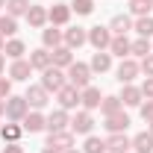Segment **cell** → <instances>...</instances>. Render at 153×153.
Here are the masks:
<instances>
[{
	"mask_svg": "<svg viewBox=\"0 0 153 153\" xmlns=\"http://www.w3.org/2000/svg\"><path fill=\"white\" fill-rule=\"evenodd\" d=\"M109 133H127V127H130V115L124 112H115V115H106V124H103Z\"/></svg>",
	"mask_w": 153,
	"mask_h": 153,
	"instance_id": "cell-15",
	"label": "cell"
},
{
	"mask_svg": "<svg viewBox=\"0 0 153 153\" xmlns=\"http://www.w3.org/2000/svg\"><path fill=\"white\" fill-rule=\"evenodd\" d=\"M27 112H30V103H27V97H6V118L9 121H24L27 118Z\"/></svg>",
	"mask_w": 153,
	"mask_h": 153,
	"instance_id": "cell-3",
	"label": "cell"
},
{
	"mask_svg": "<svg viewBox=\"0 0 153 153\" xmlns=\"http://www.w3.org/2000/svg\"><path fill=\"white\" fill-rule=\"evenodd\" d=\"M0 9H6V0H0Z\"/></svg>",
	"mask_w": 153,
	"mask_h": 153,
	"instance_id": "cell-47",
	"label": "cell"
},
{
	"mask_svg": "<svg viewBox=\"0 0 153 153\" xmlns=\"http://www.w3.org/2000/svg\"><path fill=\"white\" fill-rule=\"evenodd\" d=\"M3 71H6V59H3V53H0V76H3Z\"/></svg>",
	"mask_w": 153,
	"mask_h": 153,
	"instance_id": "cell-42",
	"label": "cell"
},
{
	"mask_svg": "<svg viewBox=\"0 0 153 153\" xmlns=\"http://www.w3.org/2000/svg\"><path fill=\"white\" fill-rule=\"evenodd\" d=\"M30 65H33V71H44V68H50L53 65V59H50V50L47 47H38L30 53Z\"/></svg>",
	"mask_w": 153,
	"mask_h": 153,
	"instance_id": "cell-22",
	"label": "cell"
},
{
	"mask_svg": "<svg viewBox=\"0 0 153 153\" xmlns=\"http://www.w3.org/2000/svg\"><path fill=\"white\" fill-rule=\"evenodd\" d=\"M18 33V18H12V15H0V36H15Z\"/></svg>",
	"mask_w": 153,
	"mask_h": 153,
	"instance_id": "cell-33",
	"label": "cell"
},
{
	"mask_svg": "<svg viewBox=\"0 0 153 153\" xmlns=\"http://www.w3.org/2000/svg\"><path fill=\"white\" fill-rule=\"evenodd\" d=\"M133 30H135L141 38H150V36H153V18H150V15H144V18H135Z\"/></svg>",
	"mask_w": 153,
	"mask_h": 153,
	"instance_id": "cell-32",
	"label": "cell"
},
{
	"mask_svg": "<svg viewBox=\"0 0 153 153\" xmlns=\"http://www.w3.org/2000/svg\"><path fill=\"white\" fill-rule=\"evenodd\" d=\"M30 74H33V65H30V59H12V65H9V79H18V82H24V79H30Z\"/></svg>",
	"mask_w": 153,
	"mask_h": 153,
	"instance_id": "cell-13",
	"label": "cell"
},
{
	"mask_svg": "<svg viewBox=\"0 0 153 153\" xmlns=\"http://www.w3.org/2000/svg\"><path fill=\"white\" fill-rule=\"evenodd\" d=\"M133 153H153V133L150 130H144V133L133 135Z\"/></svg>",
	"mask_w": 153,
	"mask_h": 153,
	"instance_id": "cell-23",
	"label": "cell"
},
{
	"mask_svg": "<svg viewBox=\"0 0 153 153\" xmlns=\"http://www.w3.org/2000/svg\"><path fill=\"white\" fill-rule=\"evenodd\" d=\"M30 0H6V15H12V18H21V15H27L30 12Z\"/></svg>",
	"mask_w": 153,
	"mask_h": 153,
	"instance_id": "cell-30",
	"label": "cell"
},
{
	"mask_svg": "<svg viewBox=\"0 0 153 153\" xmlns=\"http://www.w3.org/2000/svg\"><path fill=\"white\" fill-rule=\"evenodd\" d=\"M150 9H153V3H150V0H130V12H133L135 18H144Z\"/></svg>",
	"mask_w": 153,
	"mask_h": 153,
	"instance_id": "cell-35",
	"label": "cell"
},
{
	"mask_svg": "<svg viewBox=\"0 0 153 153\" xmlns=\"http://www.w3.org/2000/svg\"><path fill=\"white\" fill-rule=\"evenodd\" d=\"M65 153H82V150H76V147H71V150H65Z\"/></svg>",
	"mask_w": 153,
	"mask_h": 153,
	"instance_id": "cell-46",
	"label": "cell"
},
{
	"mask_svg": "<svg viewBox=\"0 0 153 153\" xmlns=\"http://www.w3.org/2000/svg\"><path fill=\"white\" fill-rule=\"evenodd\" d=\"M24 18H27V24H30L33 30H41V27L47 24V9H44V6H30V12H27Z\"/></svg>",
	"mask_w": 153,
	"mask_h": 153,
	"instance_id": "cell-24",
	"label": "cell"
},
{
	"mask_svg": "<svg viewBox=\"0 0 153 153\" xmlns=\"http://www.w3.org/2000/svg\"><path fill=\"white\" fill-rule=\"evenodd\" d=\"M65 76H68V82H71L74 88L91 85V68H88L85 62H71V65L65 68Z\"/></svg>",
	"mask_w": 153,
	"mask_h": 153,
	"instance_id": "cell-1",
	"label": "cell"
},
{
	"mask_svg": "<svg viewBox=\"0 0 153 153\" xmlns=\"http://www.w3.org/2000/svg\"><path fill=\"white\" fill-rule=\"evenodd\" d=\"M130 144H133V138L127 133H109V138H106V150L109 153H124V150H130Z\"/></svg>",
	"mask_w": 153,
	"mask_h": 153,
	"instance_id": "cell-14",
	"label": "cell"
},
{
	"mask_svg": "<svg viewBox=\"0 0 153 153\" xmlns=\"http://www.w3.org/2000/svg\"><path fill=\"white\" fill-rule=\"evenodd\" d=\"M3 47H6V38L0 36V53H3Z\"/></svg>",
	"mask_w": 153,
	"mask_h": 153,
	"instance_id": "cell-45",
	"label": "cell"
},
{
	"mask_svg": "<svg viewBox=\"0 0 153 153\" xmlns=\"http://www.w3.org/2000/svg\"><path fill=\"white\" fill-rule=\"evenodd\" d=\"M50 91H47V88H44V85H30V88H27V103H30V106H33V109H38V112H41V109H44V106H47V103H50Z\"/></svg>",
	"mask_w": 153,
	"mask_h": 153,
	"instance_id": "cell-9",
	"label": "cell"
},
{
	"mask_svg": "<svg viewBox=\"0 0 153 153\" xmlns=\"http://www.w3.org/2000/svg\"><path fill=\"white\" fill-rule=\"evenodd\" d=\"M88 68H91L94 74H106V71L112 68V53H109V50H97L94 56H91V62H88Z\"/></svg>",
	"mask_w": 153,
	"mask_h": 153,
	"instance_id": "cell-19",
	"label": "cell"
},
{
	"mask_svg": "<svg viewBox=\"0 0 153 153\" xmlns=\"http://www.w3.org/2000/svg\"><path fill=\"white\" fill-rule=\"evenodd\" d=\"M147 124H150V133H153V121H147Z\"/></svg>",
	"mask_w": 153,
	"mask_h": 153,
	"instance_id": "cell-48",
	"label": "cell"
},
{
	"mask_svg": "<svg viewBox=\"0 0 153 153\" xmlns=\"http://www.w3.org/2000/svg\"><path fill=\"white\" fill-rule=\"evenodd\" d=\"M0 135H3V141H6V144H15V141H21V135H24V127H21L18 121L3 124V127H0Z\"/></svg>",
	"mask_w": 153,
	"mask_h": 153,
	"instance_id": "cell-26",
	"label": "cell"
},
{
	"mask_svg": "<svg viewBox=\"0 0 153 153\" xmlns=\"http://www.w3.org/2000/svg\"><path fill=\"white\" fill-rule=\"evenodd\" d=\"M21 127H24V133H41V130H47V118L33 109V112H27V118L21 121Z\"/></svg>",
	"mask_w": 153,
	"mask_h": 153,
	"instance_id": "cell-12",
	"label": "cell"
},
{
	"mask_svg": "<svg viewBox=\"0 0 153 153\" xmlns=\"http://www.w3.org/2000/svg\"><path fill=\"white\" fill-rule=\"evenodd\" d=\"M71 12H76V15H91L94 12V0H71Z\"/></svg>",
	"mask_w": 153,
	"mask_h": 153,
	"instance_id": "cell-36",
	"label": "cell"
},
{
	"mask_svg": "<svg viewBox=\"0 0 153 153\" xmlns=\"http://www.w3.org/2000/svg\"><path fill=\"white\" fill-rule=\"evenodd\" d=\"M3 153H24V147H21V141H15V144H6Z\"/></svg>",
	"mask_w": 153,
	"mask_h": 153,
	"instance_id": "cell-41",
	"label": "cell"
},
{
	"mask_svg": "<svg viewBox=\"0 0 153 153\" xmlns=\"http://www.w3.org/2000/svg\"><path fill=\"white\" fill-rule=\"evenodd\" d=\"M91 130H94V118H91L88 109H82V112H76L74 118H71V133H76V135H91Z\"/></svg>",
	"mask_w": 153,
	"mask_h": 153,
	"instance_id": "cell-6",
	"label": "cell"
},
{
	"mask_svg": "<svg viewBox=\"0 0 153 153\" xmlns=\"http://www.w3.org/2000/svg\"><path fill=\"white\" fill-rule=\"evenodd\" d=\"M41 44H44L47 50H53V47H59V44H65V33L50 24L47 30H41Z\"/></svg>",
	"mask_w": 153,
	"mask_h": 153,
	"instance_id": "cell-18",
	"label": "cell"
},
{
	"mask_svg": "<svg viewBox=\"0 0 153 153\" xmlns=\"http://www.w3.org/2000/svg\"><path fill=\"white\" fill-rule=\"evenodd\" d=\"M109 53H112V56H121V59H127V56H130V38H127V36H112Z\"/></svg>",
	"mask_w": 153,
	"mask_h": 153,
	"instance_id": "cell-27",
	"label": "cell"
},
{
	"mask_svg": "<svg viewBox=\"0 0 153 153\" xmlns=\"http://www.w3.org/2000/svg\"><path fill=\"white\" fill-rule=\"evenodd\" d=\"M138 68H141V74H144V76H153V53L141 59V62H138Z\"/></svg>",
	"mask_w": 153,
	"mask_h": 153,
	"instance_id": "cell-37",
	"label": "cell"
},
{
	"mask_svg": "<svg viewBox=\"0 0 153 153\" xmlns=\"http://www.w3.org/2000/svg\"><path fill=\"white\" fill-rule=\"evenodd\" d=\"M65 127H71L68 109H56V112L47 115V130H50V133H59V130H65Z\"/></svg>",
	"mask_w": 153,
	"mask_h": 153,
	"instance_id": "cell-20",
	"label": "cell"
},
{
	"mask_svg": "<svg viewBox=\"0 0 153 153\" xmlns=\"http://www.w3.org/2000/svg\"><path fill=\"white\" fill-rule=\"evenodd\" d=\"M6 115V100H0V118Z\"/></svg>",
	"mask_w": 153,
	"mask_h": 153,
	"instance_id": "cell-43",
	"label": "cell"
},
{
	"mask_svg": "<svg viewBox=\"0 0 153 153\" xmlns=\"http://www.w3.org/2000/svg\"><path fill=\"white\" fill-rule=\"evenodd\" d=\"M118 97H121V103H124V106H141V100H144L141 88L133 85V82H127V85H124V91H121Z\"/></svg>",
	"mask_w": 153,
	"mask_h": 153,
	"instance_id": "cell-21",
	"label": "cell"
},
{
	"mask_svg": "<svg viewBox=\"0 0 153 153\" xmlns=\"http://www.w3.org/2000/svg\"><path fill=\"white\" fill-rule=\"evenodd\" d=\"M65 82H68V76H65V71L56 68V65H50V68L41 71V85H44L47 91H59Z\"/></svg>",
	"mask_w": 153,
	"mask_h": 153,
	"instance_id": "cell-2",
	"label": "cell"
},
{
	"mask_svg": "<svg viewBox=\"0 0 153 153\" xmlns=\"http://www.w3.org/2000/svg\"><path fill=\"white\" fill-rule=\"evenodd\" d=\"M115 74H118V82H121V85H127V82H133L135 76L141 74V68H138V62H135L133 56H127V59H121V65H118Z\"/></svg>",
	"mask_w": 153,
	"mask_h": 153,
	"instance_id": "cell-5",
	"label": "cell"
},
{
	"mask_svg": "<svg viewBox=\"0 0 153 153\" xmlns=\"http://www.w3.org/2000/svg\"><path fill=\"white\" fill-rule=\"evenodd\" d=\"M85 41H88V30H82V27H68V30H65V44H68L71 50L82 47Z\"/></svg>",
	"mask_w": 153,
	"mask_h": 153,
	"instance_id": "cell-17",
	"label": "cell"
},
{
	"mask_svg": "<svg viewBox=\"0 0 153 153\" xmlns=\"http://www.w3.org/2000/svg\"><path fill=\"white\" fill-rule=\"evenodd\" d=\"M56 100H59V109H76L79 106V88H74L71 82H65L56 91Z\"/></svg>",
	"mask_w": 153,
	"mask_h": 153,
	"instance_id": "cell-7",
	"label": "cell"
},
{
	"mask_svg": "<svg viewBox=\"0 0 153 153\" xmlns=\"http://www.w3.org/2000/svg\"><path fill=\"white\" fill-rule=\"evenodd\" d=\"M50 59H53V65H56V68H62V71H65V68L74 62V50H71L68 44H59V47H53V50H50Z\"/></svg>",
	"mask_w": 153,
	"mask_h": 153,
	"instance_id": "cell-16",
	"label": "cell"
},
{
	"mask_svg": "<svg viewBox=\"0 0 153 153\" xmlns=\"http://www.w3.org/2000/svg\"><path fill=\"white\" fill-rule=\"evenodd\" d=\"M68 21H71V3H53V6L47 9V24L65 27Z\"/></svg>",
	"mask_w": 153,
	"mask_h": 153,
	"instance_id": "cell-8",
	"label": "cell"
},
{
	"mask_svg": "<svg viewBox=\"0 0 153 153\" xmlns=\"http://www.w3.org/2000/svg\"><path fill=\"white\" fill-rule=\"evenodd\" d=\"M138 109H141V118H144V121H153V100H147V103H141Z\"/></svg>",
	"mask_w": 153,
	"mask_h": 153,
	"instance_id": "cell-40",
	"label": "cell"
},
{
	"mask_svg": "<svg viewBox=\"0 0 153 153\" xmlns=\"http://www.w3.org/2000/svg\"><path fill=\"white\" fill-rule=\"evenodd\" d=\"M88 44L94 47V50H109V44H112V30L109 27H91L88 30Z\"/></svg>",
	"mask_w": 153,
	"mask_h": 153,
	"instance_id": "cell-4",
	"label": "cell"
},
{
	"mask_svg": "<svg viewBox=\"0 0 153 153\" xmlns=\"http://www.w3.org/2000/svg\"><path fill=\"white\" fill-rule=\"evenodd\" d=\"M41 153H59V150H53V147H47V144H44V150Z\"/></svg>",
	"mask_w": 153,
	"mask_h": 153,
	"instance_id": "cell-44",
	"label": "cell"
},
{
	"mask_svg": "<svg viewBox=\"0 0 153 153\" xmlns=\"http://www.w3.org/2000/svg\"><path fill=\"white\" fill-rule=\"evenodd\" d=\"M138 88H141V94L147 97V100H153V76H147V79H144Z\"/></svg>",
	"mask_w": 153,
	"mask_h": 153,
	"instance_id": "cell-39",
	"label": "cell"
},
{
	"mask_svg": "<svg viewBox=\"0 0 153 153\" xmlns=\"http://www.w3.org/2000/svg\"><path fill=\"white\" fill-rule=\"evenodd\" d=\"M150 3H153V0H150Z\"/></svg>",
	"mask_w": 153,
	"mask_h": 153,
	"instance_id": "cell-50",
	"label": "cell"
},
{
	"mask_svg": "<svg viewBox=\"0 0 153 153\" xmlns=\"http://www.w3.org/2000/svg\"><path fill=\"white\" fill-rule=\"evenodd\" d=\"M150 50H153V41H150V38H141V36H138L135 41H130V53H133V56H141V59H144V56H150Z\"/></svg>",
	"mask_w": 153,
	"mask_h": 153,
	"instance_id": "cell-28",
	"label": "cell"
},
{
	"mask_svg": "<svg viewBox=\"0 0 153 153\" xmlns=\"http://www.w3.org/2000/svg\"><path fill=\"white\" fill-rule=\"evenodd\" d=\"M47 147H53V150L65 153L74 147V133H68V130H59V133H50L47 135Z\"/></svg>",
	"mask_w": 153,
	"mask_h": 153,
	"instance_id": "cell-10",
	"label": "cell"
},
{
	"mask_svg": "<svg viewBox=\"0 0 153 153\" xmlns=\"http://www.w3.org/2000/svg\"><path fill=\"white\" fill-rule=\"evenodd\" d=\"M100 100H103V94H100V88L97 85H85V88H79V103H82V109H100Z\"/></svg>",
	"mask_w": 153,
	"mask_h": 153,
	"instance_id": "cell-11",
	"label": "cell"
},
{
	"mask_svg": "<svg viewBox=\"0 0 153 153\" xmlns=\"http://www.w3.org/2000/svg\"><path fill=\"white\" fill-rule=\"evenodd\" d=\"M121 109H124V103H121L118 94H109V97L100 100V112L103 115H115V112H121Z\"/></svg>",
	"mask_w": 153,
	"mask_h": 153,
	"instance_id": "cell-31",
	"label": "cell"
},
{
	"mask_svg": "<svg viewBox=\"0 0 153 153\" xmlns=\"http://www.w3.org/2000/svg\"><path fill=\"white\" fill-rule=\"evenodd\" d=\"M109 30H112V36H127L130 30H133V18L130 15H115L109 21Z\"/></svg>",
	"mask_w": 153,
	"mask_h": 153,
	"instance_id": "cell-25",
	"label": "cell"
},
{
	"mask_svg": "<svg viewBox=\"0 0 153 153\" xmlns=\"http://www.w3.org/2000/svg\"><path fill=\"white\" fill-rule=\"evenodd\" d=\"M3 53L9 59H24V53H27V44L21 41V38H9L6 41V47H3Z\"/></svg>",
	"mask_w": 153,
	"mask_h": 153,
	"instance_id": "cell-29",
	"label": "cell"
},
{
	"mask_svg": "<svg viewBox=\"0 0 153 153\" xmlns=\"http://www.w3.org/2000/svg\"><path fill=\"white\" fill-rule=\"evenodd\" d=\"M124 153H133V150H124Z\"/></svg>",
	"mask_w": 153,
	"mask_h": 153,
	"instance_id": "cell-49",
	"label": "cell"
},
{
	"mask_svg": "<svg viewBox=\"0 0 153 153\" xmlns=\"http://www.w3.org/2000/svg\"><path fill=\"white\" fill-rule=\"evenodd\" d=\"M6 97H12V79L0 76V100H6Z\"/></svg>",
	"mask_w": 153,
	"mask_h": 153,
	"instance_id": "cell-38",
	"label": "cell"
},
{
	"mask_svg": "<svg viewBox=\"0 0 153 153\" xmlns=\"http://www.w3.org/2000/svg\"><path fill=\"white\" fill-rule=\"evenodd\" d=\"M82 153H106V138L85 135V150H82Z\"/></svg>",
	"mask_w": 153,
	"mask_h": 153,
	"instance_id": "cell-34",
	"label": "cell"
}]
</instances>
